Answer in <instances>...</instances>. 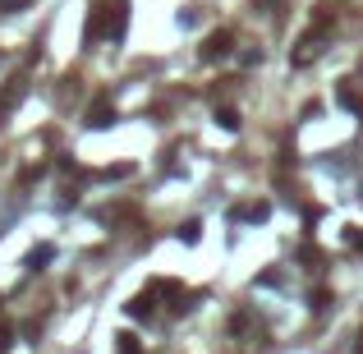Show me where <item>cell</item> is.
<instances>
[{
  "label": "cell",
  "mask_w": 363,
  "mask_h": 354,
  "mask_svg": "<svg viewBox=\"0 0 363 354\" xmlns=\"http://www.w3.org/2000/svg\"><path fill=\"white\" fill-rule=\"evenodd\" d=\"M124 28H129V0H97L83 42H88V47L92 42H120Z\"/></svg>",
  "instance_id": "obj_1"
},
{
  "label": "cell",
  "mask_w": 363,
  "mask_h": 354,
  "mask_svg": "<svg viewBox=\"0 0 363 354\" xmlns=\"http://www.w3.org/2000/svg\"><path fill=\"white\" fill-rule=\"evenodd\" d=\"M230 51H235V37L221 28V32H212V37L202 42V60H226Z\"/></svg>",
  "instance_id": "obj_2"
},
{
  "label": "cell",
  "mask_w": 363,
  "mask_h": 354,
  "mask_svg": "<svg viewBox=\"0 0 363 354\" xmlns=\"http://www.w3.org/2000/svg\"><path fill=\"white\" fill-rule=\"evenodd\" d=\"M110 120H115V106H110L106 97H97L92 110H88V124H92V129H102V124H110Z\"/></svg>",
  "instance_id": "obj_3"
},
{
  "label": "cell",
  "mask_w": 363,
  "mask_h": 354,
  "mask_svg": "<svg viewBox=\"0 0 363 354\" xmlns=\"http://www.w3.org/2000/svg\"><path fill=\"white\" fill-rule=\"evenodd\" d=\"M152 313H156V299H152V290L138 294V299H129V318H152Z\"/></svg>",
  "instance_id": "obj_4"
},
{
  "label": "cell",
  "mask_w": 363,
  "mask_h": 354,
  "mask_svg": "<svg viewBox=\"0 0 363 354\" xmlns=\"http://www.w3.org/2000/svg\"><path fill=\"white\" fill-rule=\"evenodd\" d=\"M336 102H340V106H349V110H359V115H363V102H359V93H354L349 83H340V93H336Z\"/></svg>",
  "instance_id": "obj_5"
},
{
  "label": "cell",
  "mask_w": 363,
  "mask_h": 354,
  "mask_svg": "<svg viewBox=\"0 0 363 354\" xmlns=\"http://www.w3.org/2000/svg\"><path fill=\"white\" fill-rule=\"evenodd\" d=\"M216 124L235 134V129H239V115H235V110H230V106H216Z\"/></svg>",
  "instance_id": "obj_6"
},
{
  "label": "cell",
  "mask_w": 363,
  "mask_h": 354,
  "mask_svg": "<svg viewBox=\"0 0 363 354\" xmlns=\"http://www.w3.org/2000/svg\"><path fill=\"white\" fill-rule=\"evenodd\" d=\"M235 216H244V221H267L272 207H267V202H253V207H244V212H235Z\"/></svg>",
  "instance_id": "obj_7"
},
{
  "label": "cell",
  "mask_w": 363,
  "mask_h": 354,
  "mask_svg": "<svg viewBox=\"0 0 363 354\" xmlns=\"http://www.w3.org/2000/svg\"><path fill=\"white\" fill-rule=\"evenodd\" d=\"M51 253H56V248H51V244H42V248H32V267H42V262H51Z\"/></svg>",
  "instance_id": "obj_8"
},
{
  "label": "cell",
  "mask_w": 363,
  "mask_h": 354,
  "mask_svg": "<svg viewBox=\"0 0 363 354\" xmlns=\"http://www.w3.org/2000/svg\"><path fill=\"white\" fill-rule=\"evenodd\" d=\"M120 354H138V340L129 336V331H124V336H120Z\"/></svg>",
  "instance_id": "obj_9"
},
{
  "label": "cell",
  "mask_w": 363,
  "mask_h": 354,
  "mask_svg": "<svg viewBox=\"0 0 363 354\" xmlns=\"http://www.w3.org/2000/svg\"><path fill=\"white\" fill-rule=\"evenodd\" d=\"M198 231H202V226H198V221H189V226L180 231V239H189V244H194V239H198Z\"/></svg>",
  "instance_id": "obj_10"
},
{
  "label": "cell",
  "mask_w": 363,
  "mask_h": 354,
  "mask_svg": "<svg viewBox=\"0 0 363 354\" xmlns=\"http://www.w3.org/2000/svg\"><path fill=\"white\" fill-rule=\"evenodd\" d=\"M10 340H14V331H10V327H0V354H10Z\"/></svg>",
  "instance_id": "obj_11"
},
{
  "label": "cell",
  "mask_w": 363,
  "mask_h": 354,
  "mask_svg": "<svg viewBox=\"0 0 363 354\" xmlns=\"http://www.w3.org/2000/svg\"><path fill=\"white\" fill-rule=\"evenodd\" d=\"M23 5H28V0H5V10H23Z\"/></svg>",
  "instance_id": "obj_12"
},
{
  "label": "cell",
  "mask_w": 363,
  "mask_h": 354,
  "mask_svg": "<svg viewBox=\"0 0 363 354\" xmlns=\"http://www.w3.org/2000/svg\"><path fill=\"white\" fill-rule=\"evenodd\" d=\"M359 354H363V331H359Z\"/></svg>",
  "instance_id": "obj_13"
},
{
  "label": "cell",
  "mask_w": 363,
  "mask_h": 354,
  "mask_svg": "<svg viewBox=\"0 0 363 354\" xmlns=\"http://www.w3.org/2000/svg\"><path fill=\"white\" fill-rule=\"evenodd\" d=\"M0 304H5V299H0Z\"/></svg>",
  "instance_id": "obj_14"
}]
</instances>
